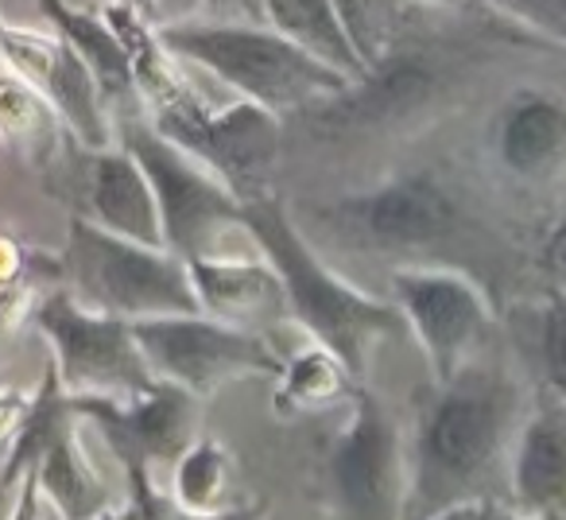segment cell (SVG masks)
<instances>
[{
	"instance_id": "29",
	"label": "cell",
	"mask_w": 566,
	"mask_h": 520,
	"mask_svg": "<svg viewBox=\"0 0 566 520\" xmlns=\"http://www.w3.org/2000/svg\"><path fill=\"white\" fill-rule=\"evenodd\" d=\"M539 269L555 292H566V214L551 226L547 241L539 249Z\"/></svg>"
},
{
	"instance_id": "17",
	"label": "cell",
	"mask_w": 566,
	"mask_h": 520,
	"mask_svg": "<svg viewBox=\"0 0 566 520\" xmlns=\"http://www.w3.org/2000/svg\"><path fill=\"white\" fill-rule=\"evenodd\" d=\"M86 202H90L86 221H94V226L109 229L117 237H128V241L167 249L156 190H151V179L140 167V159L125 144H113L105 152H90Z\"/></svg>"
},
{
	"instance_id": "11",
	"label": "cell",
	"mask_w": 566,
	"mask_h": 520,
	"mask_svg": "<svg viewBox=\"0 0 566 520\" xmlns=\"http://www.w3.org/2000/svg\"><path fill=\"white\" fill-rule=\"evenodd\" d=\"M334 221L373 252H416L442 245L458 229V206L427 175L388 179L334 206Z\"/></svg>"
},
{
	"instance_id": "30",
	"label": "cell",
	"mask_w": 566,
	"mask_h": 520,
	"mask_svg": "<svg viewBox=\"0 0 566 520\" xmlns=\"http://www.w3.org/2000/svg\"><path fill=\"white\" fill-rule=\"evenodd\" d=\"M148 20L156 28L167 24H182V20H198L202 17V0H144Z\"/></svg>"
},
{
	"instance_id": "2",
	"label": "cell",
	"mask_w": 566,
	"mask_h": 520,
	"mask_svg": "<svg viewBox=\"0 0 566 520\" xmlns=\"http://www.w3.org/2000/svg\"><path fill=\"white\" fill-rule=\"evenodd\" d=\"M241 221L256 241V249L280 272L283 288H287V303H292V323L311 342L334 350L357 377L369 370L373 350L385 334L408 331L396 303L369 300L361 288L342 280L323 257H315L300 226L287 218L283 202L252 198V202H244Z\"/></svg>"
},
{
	"instance_id": "13",
	"label": "cell",
	"mask_w": 566,
	"mask_h": 520,
	"mask_svg": "<svg viewBox=\"0 0 566 520\" xmlns=\"http://www.w3.org/2000/svg\"><path fill=\"white\" fill-rule=\"evenodd\" d=\"M82 416H90L113 439L128 470H148L151 462H179L198 439L202 404L182 388L156 381L144 396L128 404L109 401H74Z\"/></svg>"
},
{
	"instance_id": "21",
	"label": "cell",
	"mask_w": 566,
	"mask_h": 520,
	"mask_svg": "<svg viewBox=\"0 0 566 520\" xmlns=\"http://www.w3.org/2000/svg\"><path fill=\"white\" fill-rule=\"evenodd\" d=\"M241 478L229 450L213 439H195L187 455L175 462V505L187 517L221 520L237 509Z\"/></svg>"
},
{
	"instance_id": "35",
	"label": "cell",
	"mask_w": 566,
	"mask_h": 520,
	"mask_svg": "<svg viewBox=\"0 0 566 520\" xmlns=\"http://www.w3.org/2000/svg\"><path fill=\"white\" fill-rule=\"evenodd\" d=\"M97 520H140V509H125V512H105V517H97Z\"/></svg>"
},
{
	"instance_id": "28",
	"label": "cell",
	"mask_w": 566,
	"mask_h": 520,
	"mask_svg": "<svg viewBox=\"0 0 566 520\" xmlns=\"http://www.w3.org/2000/svg\"><path fill=\"white\" fill-rule=\"evenodd\" d=\"M213 24H268L264 0H202V17Z\"/></svg>"
},
{
	"instance_id": "37",
	"label": "cell",
	"mask_w": 566,
	"mask_h": 520,
	"mask_svg": "<svg viewBox=\"0 0 566 520\" xmlns=\"http://www.w3.org/2000/svg\"><path fill=\"white\" fill-rule=\"evenodd\" d=\"M0 35H4V28H0Z\"/></svg>"
},
{
	"instance_id": "23",
	"label": "cell",
	"mask_w": 566,
	"mask_h": 520,
	"mask_svg": "<svg viewBox=\"0 0 566 520\" xmlns=\"http://www.w3.org/2000/svg\"><path fill=\"white\" fill-rule=\"evenodd\" d=\"M334 9L369 71L396 51V32L403 24L408 0H334Z\"/></svg>"
},
{
	"instance_id": "15",
	"label": "cell",
	"mask_w": 566,
	"mask_h": 520,
	"mask_svg": "<svg viewBox=\"0 0 566 520\" xmlns=\"http://www.w3.org/2000/svg\"><path fill=\"white\" fill-rule=\"evenodd\" d=\"M509 497L532 520H566V396L551 393L524 412L509 450Z\"/></svg>"
},
{
	"instance_id": "20",
	"label": "cell",
	"mask_w": 566,
	"mask_h": 520,
	"mask_svg": "<svg viewBox=\"0 0 566 520\" xmlns=\"http://www.w3.org/2000/svg\"><path fill=\"white\" fill-rule=\"evenodd\" d=\"M264 17L268 28H275V32H283L287 40L300 43V48H307L311 55L331 63L346 79L361 82L369 74V66L361 63L346 28H342L334 0H264Z\"/></svg>"
},
{
	"instance_id": "3",
	"label": "cell",
	"mask_w": 566,
	"mask_h": 520,
	"mask_svg": "<svg viewBox=\"0 0 566 520\" xmlns=\"http://www.w3.org/2000/svg\"><path fill=\"white\" fill-rule=\"evenodd\" d=\"M164 48L175 59L202 66L206 74L233 90L241 102L260 110L300 113L323 110L338 102L354 79L334 71L307 48L287 40L268 24H213V20H182V24L156 28Z\"/></svg>"
},
{
	"instance_id": "4",
	"label": "cell",
	"mask_w": 566,
	"mask_h": 520,
	"mask_svg": "<svg viewBox=\"0 0 566 520\" xmlns=\"http://www.w3.org/2000/svg\"><path fill=\"white\" fill-rule=\"evenodd\" d=\"M66 292L90 311L144 323L167 315H202L187 260L171 249L128 241L86 218L71 221L63 252Z\"/></svg>"
},
{
	"instance_id": "22",
	"label": "cell",
	"mask_w": 566,
	"mask_h": 520,
	"mask_svg": "<svg viewBox=\"0 0 566 520\" xmlns=\"http://www.w3.org/2000/svg\"><path fill=\"white\" fill-rule=\"evenodd\" d=\"M354 381L357 373L334 350L311 342L300 354L283 357V370L275 377V401L287 412H323L354 401Z\"/></svg>"
},
{
	"instance_id": "1",
	"label": "cell",
	"mask_w": 566,
	"mask_h": 520,
	"mask_svg": "<svg viewBox=\"0 0 566 520\" xmlns=\"http://www.w3.org/2000/svg\"><path fill=\"white\" fill-rule=\"evenodd\" d=\"M524 412L516 377L481 357L454 381L434 385L408 439V520H427L450 505L489 501L493 474L509 462Z\"/></svg>"
},
{
	"instance_id": "12",
	"label": "cell",
	"mask_w": 566,
	"mask_h": 520,
	"mask_svg": "<svg viewBox=\"0 0 566 520\" xmlns=\"http://www.w3.org/2000/svg\"><path fill=\"white\" fill-rule=\"evenodd\" d=\"M0 59L9 63L17 79H24L55 117L82 141L86 152L113 148V128L105 117V94L90 66L66 48L59 35H28L4 28L0 35Z\"/></svg>"
},
{
	"instance_id": "19",
	"label": "cell",
	"mask_w": 566,
	"mask_h": 520,
	"mask_svg": "<svg viewBox=\"0 0 566 520\" xmlns=\"http://www.w3.org/2000/svg\"><path fill=\"white\" fill-rule=\"evenodd\" d=\"M43 17L51 20L55 35L90 66V74L97 79L105 97H128L136 94L133 63H128V51L120 43V35L113 32V24L102 17H90V12L74 9L66 0H40Z\"/></svg>"
},
{
	"instance_id": "36",
	"label": "cell",
	"mask_w": 566,
	"mask_h": 520,
	"mask_svg": "<svg viewBox=\"0 0 566 520\" xmlns=\"http://www.w3.org/2000/svg\"><path fill=\"white\" fill-rule=\"evenodd\" d=\"M423 4H465V0H423Z\"/></svg>"
},
{
	"instance_id": "26",
	"label": "cell",
	"mask_w": 566,
	"mask_h": 520,
	"mask_svg": "<svg viewBox=\"0 0 566 520\" xmlns=\"http://www.w3.org/2000/svg\"><path fill=\"white\" fill-rule=\"evenodd\" d=\"M43 110H51L24 79L17 74H0V133L9 136H28L35 125H40Z\"/></svg>"
},
{
	"instance_id": "10",
	"label": "cell",
	"mask_w": 566,
	"mask_h": 520,
	"mask_svg": "<svg viewBox=\"0 0 566 520\" xmlns=\"http://www.w3.org/2000/svg\"><path fill=\"white\" fill-rule=\"evenodd\" d=\"M392 300L419 342L434 385L454 381L481 357L493 331V308L465 272L454 269H396Z\"/></svg>"
},
{
	"instance_id": "16",
	"label": "cell",
	"mask_w": 566,
	"mask_h": 520,
	"mask_svg": "<svg viewBox=\"0 0 566 520\" xmlns=\"http://www.w3.org/2000/svg\"><path fill=\"white\" fill-rule=\"evenodd\" d=\"M493 156L512 179L551 183L566 171V97L520 86L493 117Z\"/></svg>"
},
{
	"instance_id": "9",
	"label": "cell",
	"mask_w": 566,
	"mask_h": 520,
	"mask_svg": "<svg viewBox=\"0 0 566 520\" xmlns=\"http://www.w3.org/2000/svg\"><path fill=\"white\" fill-rule=\"evenodd\" d=\"M354 412L331 458L342 520H408L411 466L400 419L377 393H354Z\"/></svg>"
},
{
	"instance_id": "34",
	"label": "cell",
	"mask_w": 566,
	"mask_h": 520,
	"mask_svg": "<svg viewBox=\"0 0 566 520\" xmlns=\"http://www.w3.org/2000/svg\"><path fill=\"white\" fill-rule=\"evenodd\" d=\"M478 512H481V501H465V505H450V509L434 512V517H427V520H478Z\"/></svg>"
},
{
	"instance_id": "25",
	"label": "cell",
	"mask_w": 566,
	"mask_h": 520,
	"mask_svg": "<svg viewBox=\"0 0 566 520\" xmlns=\"http://www.w3.org/2000/svg\"><path fill=\"white\" fill-rule=\"evenodd\" d=\"M539 362L551 393L566 396V292L555 288L539 311Z\"/></svg>"
},
{
	"instance_id": "27",
	"label": "cell",
	"mask_w": 566,
	"mask_h": 520,
	"mask_svg": "<svg viewBox=\"0 0 566 520\" xmlns=\"http://www.w3.org/2000/svg\"><path fill=\"white\" fill-rule=\"evenodd\" d=\"M501 17L566 48V0H489Z\"/></svg>"
},
{
	"instance_id": "18",
	"label": "cell",
	"mask_w": 566,
	"mask_h": 520,
	"mask_svg": "<svg viewBox=\"0 0 566 520\" xmlns=\"http://www.w3.org/2000/svg\"><path fill=\"white\" fill-rule=\"evenodd\" d=\"M78 404L59 419V427L48 435L35 466V478H40V493L55 505L59 520H97L109 512V489H105L102 470L90 458L86 443L78 431Z\"/></svg>"
},
{
	"instance_id": "14",
	"label": "cell",
	"mask_w": 566,
	"mask_h": 520,
	"mask_svg": "<svg viewBox=\"0 0 566 520\" xmlns=\"http://www.w3.org/2000/svg\"><path fill=\"white\" fill-rule=\"evenodd\" d=\"M187 269L202 315L237 326V331L264 334V339H272L280 323H292L287 288L264 252H256V257H241V252L195 257L187 260Z\"/></svg>"
},
{
	"instance_id": "24",
	"label": "cell",
	"mask_w": 566,
	"mask_h": 520,
	"mask_svg": "<svg viewBox=\"0 0 566 520\" xmlns=\"http://www.w3.org/2000/svg\"><path fill=\"white\" fill-rule=\"evenodd\" d=\"M35 260L12 233L0 229V346L28 315H35Z\"/></svg>"
},
{
	"instance_id": "8",
	"label": "cell",
	"mask_w": 566,
	"mask_h": 520,
	"mask_svg": "<svg viewBox=\"0 0 566 520\" xmlns=\"http://www.w3.org/2000/svg\"><path fill=\"white\" fill-rule=\"evenodd\" d=\"M156 128L179 148L195 152L202 164H210L241 202L264 195V179L275 164L280 148V117L252 102H237L229 110L206 105L195 90L182 82L175 97L156 105Z\"/></svg>"
},
{
	"instance_id": "31",
	"label": "cell",
	"mask_w": 566,
	"mask_h": 520,
	"mask_svg": "<svg viewBox=\"0 0 566 520\" xmlns=\"http://www.w3.org/2000/svg\"><path fill=\"white\" fill-rule=\"evenodd\" d=\"M28 408H32V396L12 393V388H4V393H0V443L17 439V431H20V424H24Z\"/></svg>"
},
{
	"instance_id": "33",
	"label": "cell",
	"mask_w": 566,
	"mask_h": 520,
	"mask_svg": "<svg viewBox=\"0 0 566 520\" xmlns=\"http://www.w3.org/2000/svg\"><path fill=\"white\" fill-rule=\"evenodd\" d=\"M478 520H532L524 512H516L512 505H496V501H481V512Z\"/></svg>"
},
{
	"instance_id": "5",
	"label": "cell",
	"mask_w": 566,
	"mask_h": 520,
	"mask_svg": "<svg viewBox=\"0 0 566 520\" xmlns=\"http://www.w3.org/2000/svg\"><path fill=\"white\" fill-rule=\"evenodd\" d=\"M32 319L51 346V373L71 401L128 404L159 381L133 323L82 308L66 288L43 295Z\"/></svg>"
},
{
	"instance_id": "6",
	"label": "cell",
	"mask_w": 566,
	"mask_h": 520,
	"mask_svg": "<svg viewBox=\"0 0 566 520\" xmlns=\"http://www.w3.org/2000/svg\"><path fill=\"white\" fill-rule=\"evenodd\" d=\"M125 148L151 179L167 249L182 260L229 257V233L244 229V202L237 190L195 152L167 141L156 125H133L125 133Z\"/></svg>"
},
{
	"instance_id": "7",
	"label": "cell",
	"mask_w": 566,
	"mask_h": 520,
	"mask_svg": "<svg viewBox=\"0 0 566 520\" xmlns=\"http://www.w3.org/2000/svg\"><path fill=\"white\" fill-rule=\"evenodd\" d=\"M151 373L182 393L206 396L244 377H280L283 354L264 334L226 326L210 315H167L133 323Z\"/></svg>"
},
{
	"instance_id": "32",
	"label": "cell",
	"mask_w": 566,
	"mask_h": 520,
	"mask_svg": "<svg viewBox=\"0 0 566 520\" xmlns=\"http://www.w3.org/2000/svg\"><path fill=\"white\" fill-rule=\"evenodd\" d=\"M40 478H35V470H24V478H20L17 486V501H12V512L9 520H40Z\"/></svg>"
}]
</instances>
